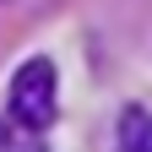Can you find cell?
<instances>
[{"label":"cell","instance_id":"6da1fadb","mask_svg":"<svg viewBox=\"0 0 152 152\" xmlns=\"http://www.w3.org/2000/svg\"><path fill=\"white\" fill-rule=\"evenodd\" d=\"M54 98H60L54 65H49V60H27L22 71L11 76V109H6V120L22 125L27 136H38V130L54 120Z\"/></svg>","mask_w":152,"mask_h":152},{"label":"cell","instance_id":"7a4b0ae2","mask_svg":"<svg viewBox=\"0 0 152 152\" xmlns=\"http://www.w3.org/2000/svg\"><path fill=\"white\" fill-rule=\"evenodd\" d=\"M114 147L120 152H152V109L147 103H130L114 125Z\"/></svg>","mask_w":152,"mask_h":152},{"label":"cell","instance_id":"3957f363","mask_svg":"<svg viewBox=\"0 0 152 152\" xmlns=\"http://www.w3.org/2000/svg\"><path fill=\"white\" fill-rule=\"evenodd\" d=\"M0 152H44L22 125H11V120H0Z\"/></svg>","mask_w":152,"mask_h":152}]
</instances>
